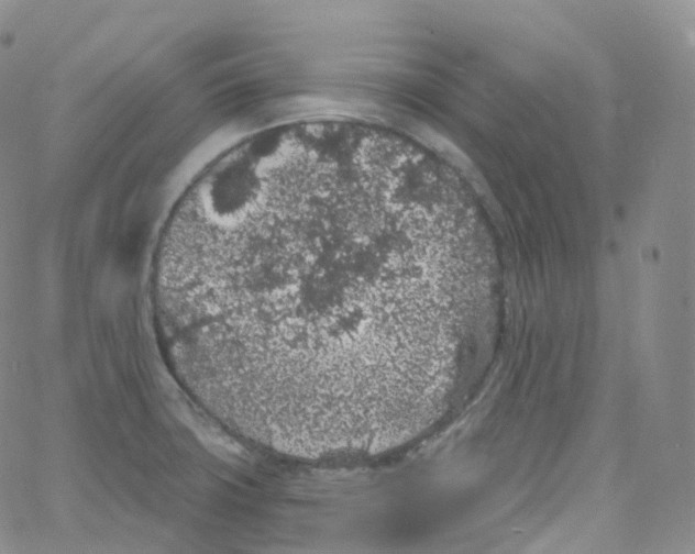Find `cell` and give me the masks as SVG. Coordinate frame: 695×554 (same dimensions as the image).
<instances>
[{"instance_id": "obj_1", "label": "cell", "mask_w": 695, "mask_h": 554, "mask_svg": "<svg viewBox=\"0 0 695 554\" xmlns=\"http://www.w3.org/2000/svg\"><path fill=\"white\" fill-rule=\"evenodd\" d=\"M407 243L376 199L258 180L170 234L156 282L223 417L265 439L334 432L393 410L432 357Z\"/></svg>"}]
</instances>
